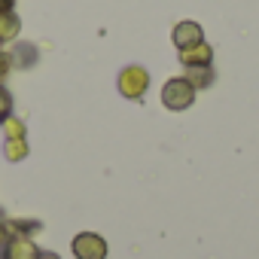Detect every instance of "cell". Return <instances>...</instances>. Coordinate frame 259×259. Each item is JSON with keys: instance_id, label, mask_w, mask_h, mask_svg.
Wrapping results in <instances>:
<instances>
[{"instance_id": "obj_3", "label": "cell", "mask_w": 259, "mask_h": 259, "mask_svg": "<svg viewBox=\"0 0 259 259\" xmlns=\"http://www.w3.org/2000/svg\"><path fill=\"white\" fill-rule=\"evenodd\" d=\"M70 250L76 259H107V241L98 232H79L70 241Z\"/></svg>"}, {"instance_id": "obj_5", "label": "cell", "mask_w": 259, "mask_h": 259, "mask_svg": "<svg viewBox=\"0 0 259 259\" xmlns=\"http://www.w3.org/2000/svg\"><path fill=\"white\" fill-rule=\"evenodd\" d=\"M171 40H174V46H177V52H180V49H189V46H195V43H204V31H201L198 22H180V25L174 28V34H171Z\"/></svg>"}, {"instance_id": "obj_9", "label": "cell", "mask_w": 259, "mask_h": 259, "mask_svg": "<svg viewBox=\"0 0 259 259\" xmlns=\"http://www.w3.org/2000/svg\"><path fill=\"white\" fill-rule=\"evenodd\" d=\"M10 116H13V95H10L4 85H0V122L10 119Z\"/></svg>"}, {"instance_id": "obj_2", "label": "cell", "mask_w": 259, "mask_h": 259, "mask_svg": "<svg viewBox=\"0 0 259 259\" xmlns=\"http://www.w3.org/2000/svg\"><path fill=\"white\" fill-rule=\"evenodd\" d=\"M116 89H119V95L128 98V101H141V98L147 95V89H150V73H147V67H141V64L122 67V70H119V79H116Z\"/></svg>"}, {"instance_id": "obj_6", "label": "cell", "mask_w": 259, "mask_h": 259, "mask_svg": "<svg viewBox=\"0 0 259 259\" xmlns=\"http://www.w3.org/2000/svg\"><path fill=\"white\" fill-rule=\"evenodd\" d=\"M37 256H40V247L31 238H22V235L10 238V244L4 250V259H37Z\"/></svg>"}, {"instance_id": "obj_10", "label": "cell", "mask_w": 259, "mask_h": 259, "mask_svg": "<svg viewBox=\"0 0 259 259\" xmlns=\"http://www.w3.org/2000/svg\"><path fill=\"white\" fill-rule=\"evenodd\" d=\"M10 70H13V55L0 49V79H4V76H7Z\"/></svg>"}, {"instance_id": "obj_4", "label": "cell", "mask_w": 259, "mask_h": 259, "mask_svg": "<svg viewBox=\"0 0 259 259\" xmlns=\"http://www.w3.org/2000/svg\"><path fill=\"white\" fill-rule=\"evenodd\" d=\"M180 64H183V70L189 73V70H210L213 67V46L210 43H195V46H189V49H180Z\"/></svg>"}, {"instance_id": "obj_13", "label": "cell", "mask_w": 259, "mask_h": 259, "mask_svg": "<svg viewBox=\"0 0 259 259\" xmlns=\"http://www.w3.org/2000/svg\"><path fill=\"white\" fill-rule=\"evenodd\" d=\"M37 259H61V256H58V253H49V250H40Z\"/></svg>"}, {"instance_id": "obj_1", "label": "cell", "mask_w": 259, "mask_h": 259, "mask_svg": "<svg viewBox=\"0 0 259 259\" xmlns=\"http://www.w3.org/2000/svg\"><path fill=\"white\" fill-rule=\"evenodd\" d=\"M195 95H198V89H195L186 76H171V79L162 85V104H165L168 110H174V113L192 107V104H195Z\"/></svg>"}, {"instance_id": "obj_11", "label": "cell", "mask_w": 259, "mask_h": 259, "mask_svg": "<svg viewBox=\"0 0 259 259\" xmlns=\"http://www.w3.org/2000/svg\"><path fill=\"white\" fill-rule=\"evenodd\" d=\"M7 244H10V226H7V223H0V253L7 250Z\"/></svg>"}, {"instance_id": "obj_8", "label": "cell", "mask_w": 259, "mask_h": 259, "mask_svg": "<svg viewBox=\"0 0 259 259\" xmlns=\"http://www.w3.org/2000/svg\"><path fill=\"white\" fill-rule=\"evenodd\" d=\"M0 128L7 132V138H25V122H22V119H16V116L4 119V122H0Z\"/></svg>"}, {"instance_id": "obj_7", "label": "cell", "mask_w": 259, "mask_h": 259, "mask_svg": "<svg viewBox=\"0 0 259 259\" xmlns=\"http://www.w3.org/2000/svg\"><path fill=\"white\" fill-rule=\"evenodd\" d=\"M4 153H7L10 162H22V159L28 156V141H25V138H7Z\"/></svg>"}, {"instance_id": "obj_12", "label": "cell", "mask_w": 259, "mask_h": 259, "mask_svg": "<svg viewBox=\"0 0 259 259\" xmlns=\"http://www.w3.org/2000/svg\"><path fill=\"white\" fill-rule=\"evenodd\" d=\"M13 7H16V0H0V16L13 13Z\"/></svg>"}]
</instances>
